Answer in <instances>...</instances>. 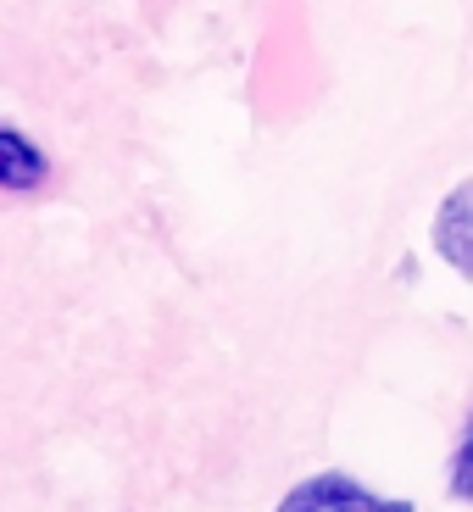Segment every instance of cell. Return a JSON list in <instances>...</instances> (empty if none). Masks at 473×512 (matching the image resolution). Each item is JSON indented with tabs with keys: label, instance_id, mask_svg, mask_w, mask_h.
<instances>
[{
	"label": "cell",
	"instance_id": "6da1fadb",
	"mask_svg": "<svg viewBox=\"0 0 473 512\" xmlns=\"http://www.w3.org/2000/svg\"><path fill=\"white\" fill-rule=\"evenodd\" d=\"M273 512H418V507H412V501H396V496H379V490L357 485L351 474H312Z\"/></svg>",
	"mask_w": 473,
	"mask_h": 512
},
{
	"label": "cell",
	"instance_id": "7a4b0ae2",
	"mask_svg": "<svg viewBox=\"0 0 473 512\" xmlns=\"http://www.w3.org/2000/svg\"><path fill=\"white\" fill-rule=\"evenodd\" d=\"M435 251L446 268H457L462 279L473 284V179L457 184V190L440 201L435 212Z\"/></svg>",
	"mask_w": 473,
	"mask_h": 512
},
{
	"label": "cell",
	"instance_id": "3957f363",
	"mask_svg": "<svg viewBox=\"0 0 473 512\" xmlns=\"http://www.w3.org/2000/svg\"><path fill=\"white\" fill-rule=\"evenodd\" d=\"M45 173H51L45 151L23 140L17 128H0V190H34V184H45Z\"/></svg>",
	"mask_w": 473,
	"mask_h": 512
},
{
	"label": "cell",
	"instance_id": "277c9868",
	"mask_svg": "<svg viewBox=\"0 0 473 512\" xmlns=\"http://www.w3.org/2000/svg\"><path fill=\"white\" fill-rule=\"evenodd\" d=\"M446 485H451V496H457V501H468V507H473V418H468V429H462V446H457V457H451Z\"/></svg>",
	"mask_w": 473,
	"mask_h": 512
}]
</instances>
